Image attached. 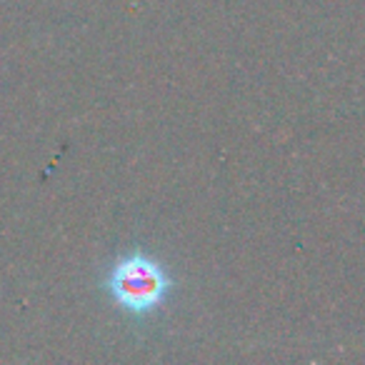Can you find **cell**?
Wrapping results in <instances>:
<instances>
[{
	"instance_id": "1",
	"label": "cell",
	"mask_w": 365,
	"mask_h": 365,
	"mask_svg": "<svg viewBox=\"0 0 365 365\" xmlns=\"http://www.w3.org/2000/svg\"><path fill=\"white\" fill-rule=\"evenodd\" d=\"M106 293L120 310L135 318H145L170 298L173 280L160 260L133 250L108 270Z\"/></svg>"
}]
</instances>
